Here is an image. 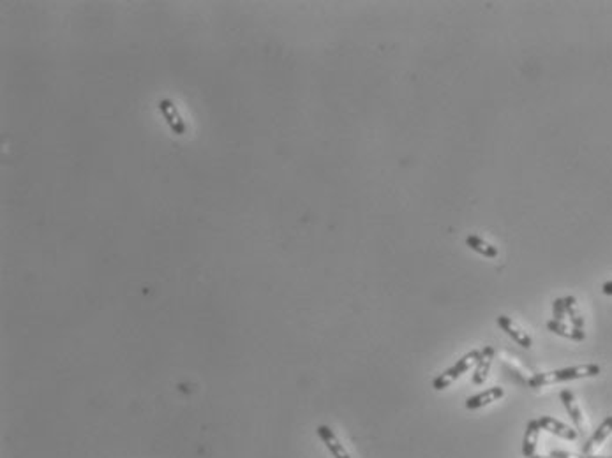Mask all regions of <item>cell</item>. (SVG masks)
Returning a JSON list of instances; mask_svg holds the SVG:
<instances>
[{
    "instance_id": "277c9868",
    "label": "cell",
    "mask_w": 612,
    "mask_h": 458,
    "mask_svg": "<svg viewBox=\"0 0 612 458\" xmlns=\"http://www.w3.org/2000/svg\"><path fill=\"white\" fill-rule=\"evenodd\" d=\"M498 326L501 328V330L505 331V333H507L508 337L512 338V340L517 342L519 346L524 347V349H529V347L533 346V340H531V337H529L526 331H522L519 326H515V323L510 319V317L499 316L498 317Z\"/></svg>"
},
{
    "instance_id": "7c38bea8",
    "label": "cell",
    "mask_w": 612,
    "mask_h": 458,
    "mask_svg": "<svg viewBox=\"0 0 612 458\" xmlns=\"http://www.w3.org/2000/svg\"><path fill=\"white\" fill-rule=\"evenodd\" d=\"M466 245H468L471 251L478 252V254H482L484 258H491V260L498 258L499 254L498 248H496L494 245L487 244V242H484L480 237H476V235H469V237L466 238Z\"/></svg>"
},
{
    "instance_id": "52a82bcc",
    "label": "cell",
    "mask_w": 612,
    "mask_h": 458,
    "mask_svg": "<svg viewBox=\"0 0 612 458\" xmlns=\"http://www.w3.org/2000/svg\"><path fill=\"white\" fill-rule=\"evenodd\" d=\"M503 395H505L503 388H499V386L489 388V390L482 391V393L469 397L468 400H466V407L471 411L473 409H482V407L489 406V404H492V402H496V400H499V398H503Z\"/></svg>"
},
{
    "instance_id": "3957f363",
    "label": "cell",
    "mask_w": 612,
    "mask_h": 458,
    "mask_svg": "<svg viewBox=\"0 0 612 458\" xmlns=\"http://www.w3.org/2000/svg\"><path fill=\"white\" fill-rule=\"evenodd\" d=\"M538 423H540L542 430H547V432H551L552 436H558L565 441H575L579 437L577 430H574L572 427H568V425L561 423V421L554 420V418L551 416L538 418Z\"/></svg>"
},
{
    "instance_id": "30bf717a",
    "label": "cell",
    "mask_w": 612,
    "mask_h": 458,
    "mask_svg": "<svg viewBox=\"0 0 612 458\" xmlns=\"http://www.w3.org/2000/svg\"><path fill=\"white\" fill-rule=\"evenodd\" d=\"M492 356H494V349L491 346H485L482 349V356L478 360L475 367V374L471 377V383L476 384V386H480V384L485 383L489 376V370H491V363H492Z\"/></svg>"
},
{
    "instance_id": "8fae6325",
    "label": "cell",
    "mask_w": 612,
    "mask_h": 458,
    "mask_svg": "<svg viewBox=\"0 0 612 458\" xmlns=\"http://www.w3.org/2000/svg\"><path fill=\"white\" fill-rule=\"evenodd\" d=\"M547 330L552 331V333H556V335H560V337L570 338V340H575V342H582L584 338H586L584 330H577V328H574V326H567L563 321H556V319L547 321Z\"/></svg>"
},
{
    "instance_id": "e0dca14e",
    "label": "cell",
    "mask_w": 612,
    "mask_h": 458,
    "mask_svg": "<svg viewBox=\"0 0 612 458\" xmlns=\"http://www.w3.org/2000/svg\"><path fill=\"white\" fill-rule=\"evenodd\" d=\"M531 458H552V457H540V455H533Z\"/></svg>"
},
{
    "instance_id": "ba28073f",
    "label": "cell",
    "mask_w": 612,
    "mask_h": 458,
    "mask_svg": "<svg viewBox=\"0 0 612 458\" xmlns=\"http://www.w3.org/2000/svg\"><path fill=\"white\" fill-rule=\"evenodd\" d=\"M540 423L538 420H529L526 425V434H524V443H522V455L526 458H531L533 455H537V444L538 437H540Z\"/></svg>"
},
{
    "instance_id": "4fadbf2b",
    "label": "cell",
    "mask_w": 612,
    "mask_h": 458,
    "mask_svg": "<svg viewBox=\"0 0 612 458\" xmlns=\"http://www.w3.org/2000/svg\"><path fill=\"white\" fill-rule=\"evenodd\" d=\"M565 300V310H567V317L570 319L572 326L577 328V330H584V319L579 314L577 310V300L574 297H567Z\"/></svg>"
},
{
    "instance_id": "8992f818",
    "label": "cell",
    "mask_w": 612,
    "mask_h": 458,
    "mask_svg": "<svg viewBox=\"0 0 612 458\" xmlns=\"http://www.w3.org/2000/svg\"><path fill=\"white\" fill-rule=\"evenodd\" d=\"M611 434H612V416H607L604 421H602L600 427L595 430L593 436L584 443V446H582V455H593L595 448L600 446Z\"/></svg>"
},
{
    "instance_id": "5bb4252c",
    "label": "cell",
    "mask_w": 612,
    "mask_h": 458,
    "mask_svg": "<svg viewBox=\"0 0 612 458\" xmlns=\"http://www.w3.org/2000/svg\"><path fill=\"white\" fill-rule=\"evenodd\" d=\"M552 319H556V321L567 319V310H565L563 298H556L554 303H552Z\"/></svg>"
},
{
    "instance_id": "9a60e30c",
    "label": "cell",
    "mask_w": 612,
    "mask_h": 458,
    "mask_svg": "<svg viewBox=\"0 0 612 458\" xmlns=\"http://www.w3.org/2000/svg\"><path fill=\"white\" fill-rule=\"evenodd\" d=\"M552 458H612V457H598V455H582V453H570V451L554 450L551 453Z\"/></svg>"
},
{
    "instance_id": "6da1fadb",
    "label": "cell",
    "mask_w": 612,
    "mask_h": 458,
    "mask_svg": "<svg viewBox=\"0 0 612 458\" xmlns=\"http://www.w3.org/2000/svg\"><path fill=\"white\" fill-rule=\"evenodd\" d=\"M600 372L602 368L595 363L577 365V367L558 368V370H552V372L535 374V376L528 381V384L531 388H542V386H547V384L565 383V381L584 379V377H597Z\"/></svg>"
},
{
    "instance_id": "9c48e42d",
    "label": "cell",
    "mask_w": 612,
    "mask_h": 458,
    "mask_svg": "<svg viewBox=\"0 0 612 458\" xmlns=\"http://www.w3.org/2000/svg\"><path fill=\"white\" fill-rule=\"evenodd\" d=\"M560 398H561V402H563L565 409H567L568 416H570L572 421H574L575 430H577L579 434H584V418H582L581 409H579L577 402H575L574 393H572L570 390H563L560 393Z\"/></svg>"
},
{
    "instance_id": "2e32d148",
    "label": "cell",
    "mask_w": 612,
    "mask_h": 458,
    "mask_svg": "<svg viewBox=\"0 0 612 458\" xmlns=\"http://www.w3.org/2000/svg\"><path fill=\"white\" fill-rule=\"evenodd\" d=\"M602 293L607 294V297H612V281L605 282V284L602 285Z\"/></svg>"
},
{
    "instance_id": "5b68a950",
    "label": "cell",
    "mask_w": 612,
    "mask_h": 458,
    "mask_svg": "<svg viewBox=\"0 0 612 458\" xmlns=\"http://www.w3.org/2000/svg\"><path fill=\"white\" fill-rule=\"evenodd\" d=\"M316 432L317 436H320V439L325 443L327 450L334 455V458H352L348 455V451L344 450L343 444L339 443V439H337V436L334 434L332 428L327 427V425H320V427L316 428Z\"/></svg>"
},
{
    "instance_id": "7a4b0ae2",
    "label": "cell",
    "mask_w": 612,
    "mask_h": 458,
    "mask_svg": "<svg viewBox=\"0 0 612 458\" xmlns=\"http://www.w3.org/2000/svg\"><path fill=\"white\" fill-rule=\"evenodd\" d=\"M480 356H482V351H471V353H468L466 356H462L461 360H459L457 363L454 365V367L446 368L441 376H438L434 381H432V388L438 391L448 388L450 384L454 383L455 379H459V377H461L464 372H468L469 368L476 367V363H478Z\"/></svg>"
}]
</instances>
